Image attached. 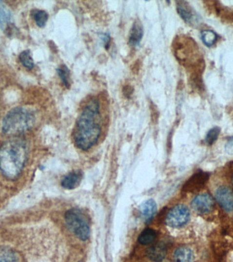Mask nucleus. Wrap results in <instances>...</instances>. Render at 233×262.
Wrapping results in <instances>:
<instances>
[{
    "mask_svg": "<svg viewBox=\"0 0 233 262\" xmlns=\"http://www.w3.org/2000/svg\"><path fill=\"white\" fill-rule=\"evenodd\" d=\"M215 199L220 206L227 212L233 211V191L227 186H221L215 193Z\"/></svg>",
    "mask_w": 233,
    "mask_h": 262,
    "instance_id": "obj_6",
    "label": "nucleus"
},
{
    "mask_svg": "<svg viewBox=\"0 0 233 262\" xmlns=\"http://www.w3.org/2000/svg\"><path fill=\"white\" fill-rule=\"evenodd\" d=\"M208 179L209 175L207 173L197 172L187 181L183 187V191L189 192V193H194V192L200 191L205 186Z\"/></svg>",
    "mask_w": 233,
    "mask_h": 262,
    "instance_id": "obj_8",
    "label": "nucleus"
},
{
    "mask_svg": "<svg viewBox=\"0 0 233 262\" xmlns=\"http://www.w3.org/2000/svg\"><path fill=\"white\" fill-rule=\"evenodd\" d=\"M19 60L21 64L25 66V68H28V69H32L34 66V62L33 58L31 56V52L30 50L23 51V52L20 53L19 56Z\"/></svg>",
    "mask_w": 233,
    "mask_h": 262,
    "instance_id": "obj_20",
    "label": "nucleus"
},
{
    "mask_svg": "<svg viewBox=\"0 0 233 262\" xmlns=\"http://www.w3.org/2000/svg\"><path fill=\"white\" fill-rule=\"evenodd\" d=\"M104 40V45H105L106 49H108L110 46L111 38L108 34H104L103 38H102Z\"/></svg>",
    "mask_w": 233,
    "mask_h": 262,
    "instance_id": "obj_24",
    "label": "nucleus"
},
{
    "mask_svg": "<svg viewBox=\"0 0 233 262\" xmlns=\"http://www.w3.org/2000/svg\"><path fill=\"white\" fill-rule=\"evenodd\" d=\"M157 210V205L153 200H147L140 207V212L142 218L145 222H150L154 218Z\"/></svg>",
    "mask_w": 233,
    "mask_h": 262,
    "instance_id": "obj_12",
    "label": "nucleus"
},
{
    "mask_svg": "<svg viewBox=\"0 0 233 262\" xmlns=\"http://www.w3.org/2000/svg\"><path fill=\"white\" fill-rule=\"evenodd\" d=\"M220 129L218 127H214L212 128L210 131L207 133L206 138H205V142L207 145H211L214 144L220 135Z\"/></svg>",
    "mask_w": 233,
    "mask_h": 262,
    "instance_id": "obj_22",
    "label": "nucleus"
},
{
    "mask_svg": "<svg viewBox=\"0 0 233 262\" xmlns=\"http://www.w3.org/2000/svg\"><path fill=\"white\" fill-rule=\"evenodd\" d=\"M32 17H33L38 26L43 27L47 23L49 15H48L47 12L44 11V10H36L32 12Z\"/></svg>",
    "mask_w": 233,
    "mask_h": 262,
    "instance_id": "obj_17",
    "label": "nucleus"
},
{
    "mask_svg": "<svg viewBox=\"0 0 233 262\" xmlns=\"http://www.w3.org/2000/svg\"><path fill=\"white\" fill-rule=\"evenodd\" d=\"M82 180V174L80 172H73L65 176L61 181V185L66 189H73L80 184Z\"/></svg>",
    "mask_w": 233,
    "mask_h": 262,
    "instance_id": "obj_14",
    "label": "nucleus"
},
{
    "mask_svg": "<svg viewBox=\"0 0 233 262\" xmlns=\"http://www.w3.org/2000/svg\"><path fill=\"white\" fill-rule=\"evenodd\" d=\"M214 202L210 195L204 193L198 195L192 202V208L199 214H207L213 208Z\"/></svg>",
    "mask_w": 233,
    "mask_h": 262,
    "instance_id": "obj_7",
    "label": "nucleus"
},
{
    "mask_svg": "<svg viewBox=\"0 0 233 262\" xmlns=\"http://www.w3.org/2000/svg\"><path fill=\"white\" fill-rule=\"evenodd\" d=\"M201 39L207 47H212L217 40V34L214 31L206 30L201 32Z\"/></svg>",
    "mask_w": 233,
    "mask_h": 262,
    "instance_id": "obj_19",
    "label": "nucleus"
},
{
    "mask_svg": "<svg viewBox=\"0 0 233 262\" xmlns=\"http://www.w3.org/2000/svg\"><path fill=\"white\" fill-rule=\"evenodd\" d=\"M231 181H232V184L233 185V175L232 176V179H231Z\"/></svg>",
    "mask_w": 233,
    "mask_h": 262,
    "instance_id": "obj_25",
    "label": "nucleus"
},
{
    "mask_svg": "<svg viewBox=\"0 0 233 262\" xmlns=\"http://www.w3.org/2000/svg\"><path fill=\"white\" fill-rule=\"evenodd\" d=\"M144 34L143 27L141 22L137 20L134 22L133 27L130 32L129 44L133 47H136L140 44Z\"/></svg>",
    "mask_w": 233,
    "mask_h": 262,
    "instance_id": "obj_11",
    "label": "nucleus"
},
{
    "mask_svg": "<svg viewBox=\"0 0 233 262\" xmlns=\"http://www.w3.org/2000/svg\"><path fill=\"white\" fill-rule=\"evenodd\" d=\"M156 236V232L154 229L150 228L145 229L138 237V242L143 245H149L155 241Z\"/></svg>",
    "mask_w": 233,
    "mask_h": 262,
    "instance_id": "obj_16",
    "label": "nucleus"
},
{
    "mask_svg": "<svg viewBox=\"0 0 233 262\" xmlns=\"http://www.w3.org/2000/svg\"><path fill=\"white\" fill-rule=\"evenodd\" d=\"M190 211L184 205H177L168 212L166 222L172 227H179L184 225L189 221Z\"/></svg>",
    "mask_w": 233,
    "mask_h": 262,
    "instance_id": "obj_5",
    "label": "nucleus"
},
{
    "mask_svg": "<svg viewBox=\"0 0 233 262\" xmlns=\"http://www.w3.org/2000/svg\"><path fill=\"white\" fill-rule=\"evenodd\" d=\"M174 258L175 262H193V251L187 246H181L175 251Z\"/></svg>",
    "mask_w": 233,
    "mask_h": 262,
    "instance_id": "obj_15",
    "label": "nucleus"
},
{
    "mask_svg": "<svg viewBox=\"0 0 233 262\" xmlns=\"http://www.w3.org/2000/svg\"><path fill=\"white\" fill-rule=\"evenodd\" d=\"M35 121V114L30 109L14 108L3 118V133L11 136L22 134L33 127Z\"/></svg>",
    "mask_w": 233,
    "mask_h": 262,
    "instance_id": "obj_3",
    "label": "nucleus"
},
{
    "mask_svg": "<svg viewBox=\"0 0 233 262\" xmlns=\"http://www.w3.org/2000/svg\"><path fill=\"white\" fill-rule=\"evenodd\" d=\"M176 10L180 17L184 21L189 24H193L196 20V17L194 13L193 9L185 1H177L176 2Z\"/></svg>",
    "mask_w": 233,
    "mask_h": 262,
    "instance_id": "obj_10",
    "label": "nucleus"
},
{
    "mask_svg": "<svg viewBox=\"0 0 233 262\" xmlns=\"http://www.w3.org/2000/svg\"><path fill=\"white\" fill-rule=\"evenodd\" d=\"M65 219L67 225L78 239L85 241L90 236V229L88 220L85 215L77 208L66 212Z\"/></svg>",
    "mask_w": 233,
    "mask_h": 262,
    "instance_id": "obj_4",
    "label": "nucleus"
},
{
    "mask_svg": "<svg viewBox=\"0 0 233 262\" xmlns=\"http://www.w3.org/2000/svg\"><path fill=\"white\" fill-rule=\"evenodd\" d=\"M0 26L4 33L11 35L13 33L14 26L13 15L8 6L0 1Z\"/></svg>",
    "mask_w": 233,
    "mask_h": 262,
    "instance_id": "obj_9",
    "label": "nucleus"
},
{
    "mask_svg": "<svg viewBox=\"0 0 233 262\" xmlns=\"http://www.w3.org/2000/svg\"><path fill=\"white\" fill-rule=\"evenodd\" d=\"M147 255L150 260L154 262L162 261L167 255V247L162 243H159L151 246L150 249L147 250Z\"/></svg>",
    "mask_w": 233,
    "mask_h": 262,
    "instance_id": "obj_13",
    "label": "nucleus"
},
{
    "mask_svg": "<svg viewBox=\"0 0 233 262\" xmlns=\"http://www.w3.org/2000/svg\"><path fill=\"white\" fill-rule=\"evenodd\" d=\"M0 262H19V257L13 250L0 249Z\"/></svg>",
    "mask_w": 233,
    "mask_h": 262,
    "instance_id": "obj_18",
    "label": "nucleus"
},
{
    "mask_svg": "<svg viewBox=\"0 0 233 262\" xmlns=\"http://www.w3.org/2000/svg\"><path fill=\"white\" fill-rule=\"evenodd\" d=\"M27 156V145L24 140H8L0 147V171L8 179H16L23 170Z\"/></svg>",
    "mask_w": 233,
    "mask_h": 262,
    "instance_id": "obj_2",
    "label": "nucleus"
},
{
    "mask_svg": "<svg viewBox=\"0 0 233 262\" xmlns=\"http://www.w3.org/2000/svg\"><path fill=\"white\" fill-rule=\"evenodd\" d=\"M226 152L229 155H233V138H230L228 140L225 145Z\"/></svg>",
    "mask_w": 233,
    "mask_h": 262,
    "instance_id": "obj_23",
    "label": "nucleus"
},
{
    "mask_svg": "<svg viewBox=\"0 0 233 262\" xmlns=\"http://www.w3.org/2000/svg\"><path fill=\"white\" fill-rule=\"evenodd\" d=\"M58 73L61 81L66 87H69L70 84V75L69 69L66 65H61L58 68Z\"/></svg>",
    "mask_w": 233,
    "mask_h": 262,
    "instance_id": "obj_21",
    "label": "nucleus"
},
{
    "mask_svg": "<svg viewBox=\"0 0 233 262\" xmlns=\"http://www.w3.org/2000/svg\"><path fill=\"white\" fill-rule=\"evenodd\" d=\"M100 109L99 101L96 99H90L78 116L74 133V140L77 146L81 150H89L96 144L100 138Z\"/></svg>",
    "mask_w": 233,
    "mask_h": 262,
    "instance_id": "obj_1",
    "label": "nucleus"
}]
</instances>
